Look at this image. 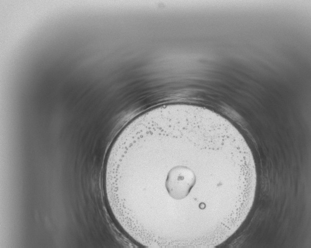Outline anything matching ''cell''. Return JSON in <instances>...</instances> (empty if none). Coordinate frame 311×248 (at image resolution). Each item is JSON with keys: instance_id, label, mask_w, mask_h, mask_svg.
Returning <instances> with one entry per match:
<instances>
[{"instance_id": "obj_1", "label": "cell", "mask_w": 311, "mask_h": 248, "mask_svg": "<svg viewBox=\"0 0 311 248\" xmlns=\"http://www.w3.org/2000/svg\"><path fill=\"white\" fill-rule=\"evenodd\" d=\"M248 174L227 122L192 106L141 123L126 143L120 168L135 225L174 248L208 247L222 238L244 205Z\"/></svg>"}]
</instances>
